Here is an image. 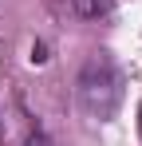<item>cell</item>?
Wrapping results in <instances>:
<instances>
[]
</instances>
